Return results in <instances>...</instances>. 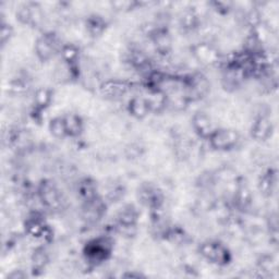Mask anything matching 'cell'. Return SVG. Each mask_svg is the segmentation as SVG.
I'll list each match as a JSON object with an SVG mask.
<instances>
[{"label":"cell","instance_id":"6da1fadb","mask_svg":"<svg viewBox=\"0 0 279 279\" xmlns=\"http://www.w3.org/2000/svg\"><path fill=\"white\" fill-rule=\"evenodd\" d=\"M211 144L217 150H230L237 144L239 140L238 134L233 130L220 129L214 130V132L210 136Z\"/></svg>","mask_w":279,"mask_h":279},{"label":"cell","instance_id":"7a4b0ae2","mask_svg":"<svg viewBox=\"0 0 279 279\" xmlns=\"http://www.w3.org/2000/svg\"><path fill=\"white\" fill-rule=\"evenodd\" d=\"M35 50L37 56L42 60H48L53 58L58 50V41L56 40L55 36H53V34L43 35L36 42Z\"/></svg>","mask_w":279,"mask_h":279},{"label":"cell","instance_id":"3957f363","mask_svg":"<svg viewBox=\"0 0 279 279\" xmlns=\"http://www.w3.org/2000/svg\"><path fill=\"white\" fill-rule=\"evenodd\" d=\"M201 253L204 257L214 263H226L228 261V252L223 245L217 242L203 243L200 248Z\"/></svg>","mask_w":279,"mask_h":279},{"label":"cell","instance_id":"277c9868","mask_svg":"<svg viewBox=\"0 0 279 279\" xmlns=\"http://www.w3.org/2000/svg\"><path fill=\"white\" fill-rule=\"evenodd\" d=\"M193 127L202 138H210L215 130L210 118L203 112H198L193 117Z\"/></svg>","mask_w":279,"mask_h":279},{"label":"cell","instance_id":"5b68a950","mask_svg":"<svg viewBox=\"0 0 279 279\" xmlns=\"http://www.w3.org/2000/svg\"><path fill=\"white\" fill-rule=\"evenodd\" d=\"M109 245L105 239H98L93 241V242L89 243L87 245V255L93 259H97V261H101V259L106 258V254L110 252Z\"/></svg>","mask_w":279,"mask_h":279},{"label":"cell","instance_id":"8992f818","mask_svg":"<svg viewBox=\"0 0 279 279\" xmlns=\"http://www.w3.org/2000/svg\"><path fill=\"white\" fill-rule=\"evenodd\" d=\"M102 92L107 96L120 97L129 89V84L124 81H108L102 85Z\"/></svg>","mask_w":279,"mask_h":279},{"label":"cell","instance_id":"52a82bcc","mask_svg":"<svg viewBox=\"0 0 279 279\" xmlns=\"http://www.w3.org/2000/svg\"><path fill=\"white\" fill-rule=\"evenodd\" d=\"M140 194L142 202L150 207H156L157 209L160 202H162V197H160V193L158 192L157 188H154L152 186H148L142 189Z\"/></svg>","mask_w":279,"mask_h":279},{"label":"cell","instance_id":"ba28073f","mask_svg":"<svg viewBox=\"0 0 279 279\" xmlns=\"http://www.w3.org/2000/svg\"><path fill=\"white\" fill-rule=\"evenodd\" d=\"M150 110V106L146 101L142 98H133L130 102V111L133 116L142 118Z\"/></svg>","mask_w":279,"mask_h":279},{"label":"cell","instance_id":"9c48e42d","mask_svg":"<svg viewBox=\"0 0 279 279\" xmlns=\"http://www.w3.org/2000/svg\"><path fill=\"white\" fill-rule=\"evenodd\" d=\"M64 119L68 135H77L81 132L82 122L78 116L69 115L67 117H64Z\"/></svg>","mask_w":279,"mask_h":279},{"label":"cell","instance_id":"30bf717a","mask_svg":"<svg viewBox=\"0 0 279 279\" xmlns=\"http://www.w3.org/2000/svg\"><path fill=\"white\" fill-rule=\"evenodd\" d=\"M271 126H269V121L265 118H259L257 121L254 128H253V133L255 138L258 139H265L266 136L269 135V131H271Z\"/></svg>","mask_w":279,"mask_h":279},{"label":"cell","instance_id":"8fae6325","mask_svg":"<svg viewBox=\"0 0 279 279\" xmlns=\"http://www.w3.org/2000/svg\"><path fill=\"white\" fill-rule=\"evenodd\" d=\"M42 198L43 202H45V204L49 206H54L56 204H58L59 197L58 193H57L56 189L51 186H44L42 191Z\"/></svg>","mask_w":279,"mask_h":279},{"label":"cell","instance_id":"7c38bea8","mask_svg":"<svg viewBox=\"0 0 279 279\" xmlns=\"http://www.w3.org/2000/svg\"><path fill=\"white\" fill-rule=\"evenodd\" d=\"M49 129L51 133L57 136V138H64V136L68 135L64 117H57L54 120H51Z\"/></svg>","mask_w":279,"mask_h":279},{"label":"cell","instance_id":"4fadbf2b","mask_svg":"<svg viewBox=\"0 0 279 279\" xmlns=\"http://www.w3.org/2000/svg\"><path fill=\"white\" fill-rule=\"evenodd\" d=\"M136 217H138V215H136L135 210L133 209V207L129 206L128 209H125L121 212L119 218H120L121 224H124L126 226H130L135 223Z\"/></svg>","mask_w":279,"mask_h":279},{"label":"cell","instance_id":"5bb4252c","mask_svg":"<svg viewBox=\"0 0 279 279\" xmlns=\"http://www.w3.org/2000/svg\"><path fill=\"white\" fill-rule=\"evenodd\" d=\"M104 26H105V22H104L101 17L95 16L88 19L87 27L93 34H99V33H102L104 30Z\"/></svg>","mask_w":279,"mask_h":279},{"label":"cell","instance_id":"9a60e30c","mask_svg":"<svg viewBox=\"0 0 279 279\" xmlns=\"http://www.w3.org/2000/svg\"><path fill=\"white\" fill-rule=\"evenodd\" d=\"M35 98H36L37 103H39V105H44L45 106L46 104L49 102L50 95H49L48 91H46V89H41V91L37 92Z\"/></svg>","mask_w":279,"mask_h":279},{"label":"cell","instance_id":"2e32d148","mask_svg":"<svg viewBox=\"0 0 279 279\" xmlns=\"http://www.w3.org/2000/svg\"><path fill=\"white\" fill-rule=\"evenodd\" d=\"M11 36V26L6 23H2L1 26V42L2 44H6V42L9 40V37Z\"/></svg>","mask_w":279,"mask_h":279}]
</instances>
